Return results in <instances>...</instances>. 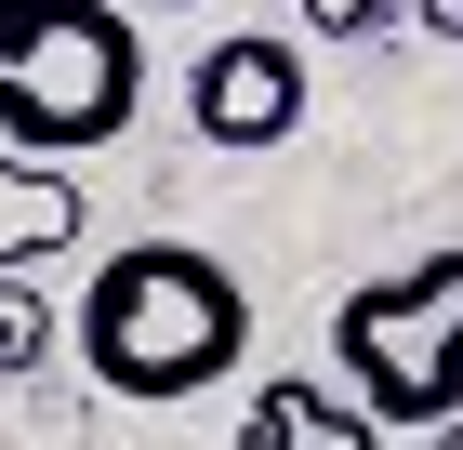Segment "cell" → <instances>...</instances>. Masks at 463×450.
Masks as SVG:
<instances>
[{
	"mask_svg": "<svg viewBox=\"0 0 463 450\" xmlns=\"http://www.w3.org/2000/svg\"><path fill=\"white\" fill-rule=\"evenodd\" d=\"M119 14H173V0H119Z\"/></svg>",
	"mask_w": 463,
	"mask_h": 450,
	"instance_id": "obj_11",
	"label": "cell"
},
{
	"mask_svg": "<svg viewBox=\"0 0 463 450\" xmlns=\"http://www.w3.org/2000/svg\"><path fill=\"white\" fill-rule=\"evenodd\" d=\"M291 14H305V40H384L411 0H291Z\"/></svg>",
	"mask_w": 463,
	"mask_h": 450,
	"instance_id": "obj_8",
	"label": "cell"
},
{
	"mask_svg": "<svg viewBox=\"0 0 463 450\" xmlns=\"http://www.w3.org/2000/svg\"><path fill=\"white\" fill-rule=\"evenodd\" d=\"M185 133L225 146V159H265V146L305 133V53H291L279 27H239L213 40L199 67H185Z\"/></svg>",
	"mask_w": 463,
	"mask_h": 450,
	"instance_id": "obj_4",
	"label": "cell"
},
{
	"mask_svg": "<svg viewBox=\"0 0 463 450\" xmlns=\"http://www.w3.org/2000/svg\"><path fill=\"white\" fill-rule=\"evenodd\" d=\"M53 331H67V318H53V292H40L27 265H0V384L40 371V358H53Z\"/></svg>",
	"mask_w": 463,
	"mask_h": 450,
	"instance_id": "obj_7",
	"label": "cell"
},
{
	"mask_svg": "<svg viewBox=\"0 0 463 450\" xmlns=\"http://www.w3.org/2000/svg\"><path fill=\"white\" fill-rule=\"evenodd\" d=\"M251 358V292L225 252L199 239H119L80 278V371L133 397V411H185Z\"/></svg>",
	"mask_w": 463,
	"mask_h": 450,
	"instance_id": "obj_1",
	"label": "cell"
},
{
	"mask_svg": "<svg viewBox=\"0 0 463 450\" xmlns=\"http://www.w3.org/2000/svg\"><path fill=\"white\" fill-rule=\"evenodd\" d=\"M146 106V40L119 0H0V146L93 159Z\"/></svg>",
	"mask_w": 463,
	"mask_h": 450,
	"instance_id": "obj_2",
	"label": "cell"
},
{
	"mask_svg": "<svg viewBox=\"0 0 463 450\" xmlns=\"http://www.w3.org/2000/svg\"><path fill=\"white\" fill-rule=\"evenodd\" d=\"M411 450H463V411H450V424H424V437H411Z\"/></svg>",
	"mask_w": 463,
	"mask_h": 450,
	"instance_id": "obj_10",
	"label": "cell"
},
{
	"mask_svg": "<svg viewBox=\"0 0 463 450\" xmlns=\"http://www.w3.org/2000/svg\"><path fill=\"white\" fill-rule=\"evenodd\" d=\"M411 27H424V40H450V53H463V0H411Z\"/></svg>",
	"mask_w": 463,
	"mask_h": 450,
	"instance_id": "obj_9",
	"label": "cell"
},
{
	"mask_svg": "<svg viewBox=\"0 0 463 450\" xmlns=\"http://www.w3.org/2000/svg\"><path fill=\"white\" fill-rule=\"evenodd\" d=\"M331 371L384 437H424V424L463 411V252H424V265H384L331 305Z\"/></svg>",
	"mask_w": 463,
	"mask_h": 450,
	"instance_id": "obj_3",
	"label": "cell"
},
{
	"mask_svg": "<svg viewBox=\"0 0 463 450\" xmlns=\"http://www.w3.org/2000/svg\"><path fill=\"white\" fill-rule=\"evenodd\" d=\"M239 450H384V424L357 411L345 384H305V371H279V384H251Z\"/></svg>",
	"mask_w": 463,
	"mask_h": 450,
	"instance_id": "obj_5",
	"label": "cell"
},
{
	"mask_svg": "<svg viewBox=\"0 0 463 450\" xmlns=\"http://www.w3.org/2000/svg\"><path fill=\"white\" fill-rule=\"evenodd\" d=\"M80 239V173L67 159H0V265H53Z\"/></svg>",
	"mask_w": 463,
	"mask_h": 450,
	"instance_id": "obj_6",
	"label": "cell"
}]
</instances>
